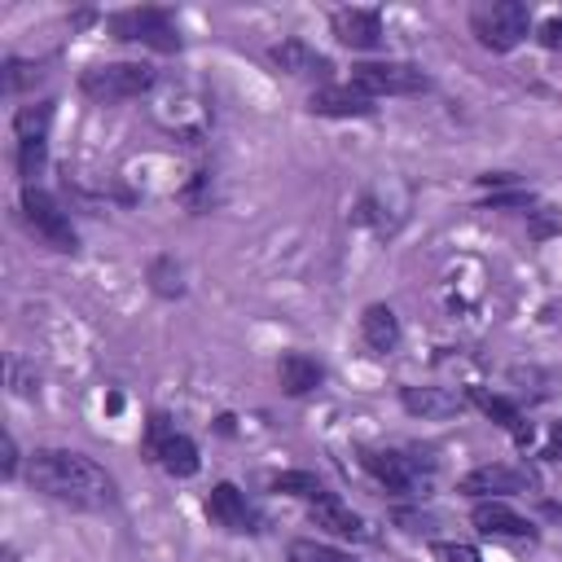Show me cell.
<instances>
[{
    "instance_id": "1",
    "label": "cell",
    "mask_w": 562,
    "mask_h": 562,
    "mask_svg": "<svg viewBox=\"0 0 562 562\" xmlns=\"http://www.w3.org/2000/svg\"><path fill=\"white\" fill-rule=\"evenodd\" d=\"M26 483L70 509H110L119 501L114 474L70 448H35L26 461Z\"/></svg>"
},
{
    "instance_id": "2",
    "label": "cell",
    "mask_w": 562,
    "mask_h": 562,
    "mask_svg": "<svg viewBox=\"0 0 562 562\" xmlns=\"http://www.w3.org/2000/svg\"><path fill=\"white\" fill-rule=\"evenodd\" d=\"M470 31L483 48L492 53H509L527 40L531 31V9L522 0H492V4H474L470 9Z\"/></svg>"
},
{
    "instance_id": "3",
    "label": "cell",
    "mask_w": 562,
    "mask_h": 562,
    "mask_svg": "<svg viewBox=\"0 0 562 562\" xmlns=\"http://www.w3.org/2000/svg\"><path fill=\"white\" fill-rule=\"evenodd\" d=\"M79 88H83V97H92L101 105H114V101H132V97L149 92L154 70L145 61H101V66H88L79 75Z\"/></svg>"
},
{
    "instance_id": "4",
    "label": "cell",
    "mask_w": 562,
    "mask_h": 562,
    "mask_svg": "<svg viewBox=\"0 0 562 562\" xmlns=\"http://www.w3.org/2000/svg\"><path fill=\"white\" fill-rule=\"evenodd\" d=\"M110 35L123 40V44H145V48H158V53H180V26L167 9H123V13H110Z\"/></svg>"
},
{
    "instance_id": "5",
    "label": "cell",
    "mask_w": 562,
    "mask_h": 562,
    "mask_svg": "<svg viewBox=\"0 0 562 562\" xmlns=\"http://www.w3.org/2000/svg\"><path fill=\"white\" fill-rule=\"evenodd\" d=\"M351 83L378 101V97H417L430 88V75L413 61H360L351 66Z\"/></svg>"
},
{
    "instance_id": "6",
    "label": "cell",
    "mask_w": 562,
    "mask_h": 562,
    "mask_svg": "<svg viewBox=\"0 0 562 562\" xmlns=\"http://www.w3.org/2000/svg\"><path fill=\"white\" fill-rule=\"evenodd\" d=\"M22 220L31 224V233L40 237V241H48L53 250H61V255H75L79 250V233H75V224H70V215L57 206V198L53 193H44V189H22Z\"/></svg>"
},
{
    "instance_id": "7",
    "label": "cell",
    "mask_w": 562,
    "mask_h": 562,
    "mask_svg": "<svg viewBox=\"0 0 562 562\" xmlns=\"http://www.w3.org/2000/svg\"><path fill=\"white\" fill-rule=\"evenodd\" d=\"M145 448H149V457H154V461H158V465H162L171 479H193V474H198V465H202V457H198V443H193L189 435L171 430L162 413H154V417H149V430H145Z\"/></svg>"
},
{
    "instance_id": "8",
    "label": "cell",
    "mask_w": 562,
    "mask_h": 562,
    "mask_svg": "<svg viewBox=\"0 0 562 562\" xmlns=\"http://www.w3.org/2000/svg\"><path fill=\"white\" fill-rule=\"evenodd\" d=\"M360 461H364V470L386 487V492H395V496H422L426 492V470H422V461L417 457H408V452H391V448H364L360 452Z\"/></svg>"
},
{
    "instance_id": "9",
    "label": "cell",
    "mask_w": 562,
    "mask_h": 562,
    "mask_svg": "<svg viewBox=\"0 0 562 562\" xmlns=\"http://www.w3.org/2000/svg\"><path fill=\"white\" fill-rule=\"evenodd\" d=\"M527 487H531V474L514 465H479L457 483V492L470 501H505L509 492H527Z\"/></svg>"
},
{
    "instance_id": "10",
    "label": "cell",
    "mask_w": 562,
    "mask_h": 562,
    "mask_svg": "<svg viewBox=\"0 0 562 562\" xmlns=\"http://www.w3.org/2000/svg\"><path fill=\"white\" fill-rule=\"evenodd\" d=\"M206 518H211L215 527H224V531H237V536L259 531V518H255L246 492L233 487V483H215V487H211V496H206Z\"/></svg>"
},
{
    "instance_id": "11",
    "label": "cell",
    "mask_w": 562,
    "mask_h": 562,
    "mask_svg": "<svg viewBox=\"0 0 562 562\" xmlns=\"http://www.w3.org/2000/svg\"><path fill=\"white\" fill-rule=\"evenodd\" d=\"M312 114H329V119H369L373 114V97L360 92L356 83H325L307 97Z\"/></svg>"
},
{
    "instance_id": "12",
    "label": "cell",
    "mask_w": 562,
    "mask_h": 562,
    "mask_svg": "<svg viewBox=\"0 0 562 562\" xmlns=\"http://www.w3.org/2000/svg\"><path fill=\"white\" fill-rule=\"evenodd\" d=\"M470 522L483 531V536H501V540H536V527L531 518H522L514 505L505 501H479Z\"/></svg>"
},
{
    "instance_id": "13",
    "label": "cell",
    "mask_w": 562,
    "mask_h": 562,
    "mask_svg": "<svg viewBox=\"0 0 562 562\" xmlns=\"http://www.w3.org/2000/svg\"><path fill=\"white\" fill-rule=\"evenodd\" d=\"M272 66L277 70H285V75H294V79H325L334 66H329V57L325 53H316L307 40H281V44H272Z\"/></svg>"
},
{
    "instance_id": "14",
    "label": "cell",
    "mask_w": 562,
    "mask_h": 562,
    "mask_svg": "<svg viewBox=\"0 0 562 562\" xmlns=\"http://www.w3.org/2000/svg\"><path fill=\"white\" fill-rule=\"evenodd\" d=\"M329 26H334L338 44L360 48V53L382 44V13H378V9H338Z\"/></svg>"
},
{
    "instance_id": "15",
    "label": "cell",
    "mask_w": 562,
    "mask_h": 562,
    "mask_svg": "<svg viewBox=\"0 0 562 562\" xmlns=\"http://www.w3.org/2000/svg\"><path fill=\"white\" fill-rule=\"evenodd\" d=\"M400 404L413 413V417H430V422H443V417H457L465 408V395L448 391V386H404L400 391Z\"/></svg>"
},
{
    "instance_id": "16",
    "label": "cell",
    "mask_w": 562,
    "mask_h": 562,
    "mask_svg": "<svg viewBox=\"0 0 562 562\" xmlns=\"http://www.w3.org/2000/svg\"><path fill=\"white\" fill-rule=\"evenodd\" d=\"M312 522L325 527V531H334V536H342V540H369V522L347 501H338L334 492H325L321 501H312Z\"/></svg>"
},
{
    "instance_id": "17",
    "label": "cell",
    "mask_w": 562,
    "mask_h": 562,
    "mask_svg": "<svg viewBox=\"0 0 562 562\" xmlns=\"http://www.w3.org/2000/svg\"><path fill=\"white\" fill-rule=\"evenodd\" d=\"M360 338L373 356H386L400 347V316L386 307V303H369L364 316H360Z\"/></svg>"
},
{
    "instance_id": "18",
    "label": "cell",
    "mask_w": 562,
    "mask_h": 562,
    "mask_svg": "<svg viewBox=\"0 0 562 562\" xmlns=\"http://www.w3.org/2000/svg\"><path fill=\"white\" fill-rule=\"evenodd\" d=\"M277 378H281L285 395H307V391H316L325 382V369L303 351H285L281 364H277Z\"/></svg>"
},
{
    "instance_id": "19",
    "label": "cell",
    "mask_w": 562,
    "mask_h": 562,
    "mask_svg": "<svg viewBox=\"0 0 562 562\" xmlns=\"http://www.w3.org/2000/svg\"><path fill=\"white\" fill-rule=\"evenodd\" d=\"M470 400H474L492 422H501V426L514 435V443H518V448H527V443H531V426L522 422V413H518L505 395H492V391H483V386H470Z\"/></svg>"
},
{
    "instance_id": "20",
    "label": "cell",
    "mask_w": 562,
    "mask_h": 562,
    "mask_svg": "<svg viewBox=\"0 0 562 562\" xmlns=\"http://www.w3.org/2000/svg\"><path fill=\"white\" fill-rule=\"evenodd\" d=\"M48 123H53V101H31L13 114V136L18 140H48Z\"/></svg>"
},
{
    "instance_id": "21",
    "label": "cell",
    "mask_w": 562,
    "mask_h": 562,
    "mask_svg": "<svg viewBox=\"0 0 562 562\" xmlns=\"http://www.w3.org/2000/svg\"><path fill=\"white\" fill-rule=\"evenodd\" d=\"M272 492L303 496V501H321V496H325L321 479H316V474H307V470H281V474H272Z\"/></svg>"
},
{
    "instance_id": "22",
    "label": "cell",
    "mask_w": 562,
    "mask_h": 562,
    "mask_svg": "<svg viewBox=\"0 0 562 562\" xmlns=\"http://www.w3.org/2000/svg\"><path fill=\"white\" fill-rule=\"evenodd\" d=\"M149 285H154L162 299L184 294V272H180V263H176L171 255H158V259L149 263Z\"/></svg>"
},
{
    "instance_id": "23",
    "label": "cell",
    "mask_w": 562,
    "mask_h": 562,
    "mask_svg": "<svg viewBox=\"0 0 562 562\" xmlns=\"http://www.w3.org/2000/svg\"><path fill=\"white\" fill-rule=\"evenodd\" d=\"M290 562H351L342 549L321 544V540H294L290 544Z\"/></svg>"
},
{
    "instance_id": "24",
    "label": "cell",
    "mask_w": 562,
    "mask_h": 562,
    "mask_svg": "<svg viewBox=\"0 0 562 562\" xmlns=\"http://www.w3.org/2000/svg\"><path fill=\"white\" fill-rule=\"evenodd\" d=\"M35 79H40V66L35 61H26V57H9L4 61V92H22Z\"/></svg>"
},
{
    "instance_id": "25",
    "label": "cell",
    "mask_w": 562,
    "mask_h": 562,
    "mask_svg": "<svg viewBox=\"0 0 562 562\" xmlns=\"http://www.w3.org/2000/svg\"><path fill=\"white\" fill-rule=\"evenodd\" d=\"M430 558H435V562H483L479 549L457 544V540H435V544H430Z\"/></svg>"
},
{
    "instance_id": "26",
    "label": "cell",
    "mask_w": 562,
    "mask_h": 562,
    "mask_svg": "<svg viewBox=\"0 0 562 562\" xmlns=\"http://www.w3.org/2000/svg\"><path fill=\"white\" fill-rule=\"evenodd\" d=\"M540 44L553 48V53H562V18H549V22L540 26Z\"/></svg>"
},
{
    "instance_id": "27",
    "label": "cell",
    "mask_w": 562,
    "mask_h": 562,
    "mask_svg": "<svg viewBox=\"0 0 562 562\" xmlns=\"http://www.w3.org/2000/svg\"><path fill=\"white\" fill-rule=\"evenodd\" d=\"M395 522H400L404 531H430V518H426V514H408V509H400Z\"/></svg>"
},
{
    "instance_id": "28",
    "label": "cell",
    "mask_w": 562,
    "mask_h": 562,
    "mask_svg": "<svg viewBox=\"0 0 562 562\" xmlns=\"http://www.w3.org/2000/svg\"><path fill=\"white\" fill-rule=\"evenodd\" d=\"M0 470L4 474H18V443H13V435H4V461H0Z\"/></svg>"
},
{
    "instance_id": "29",
    "label": "cell",
    "mask_w": 562,
    "mask_h": 562,
    "mask_svg": "<svg viewBox=\"0 0 562 562\" xmlns=\"http://www.w3.org/2000/svg\"><path fill=\"white\" fill-rule=\"evenodd\" d=\"M540 457H562V422H553L549 443H544V452H540Z\"/></svg>"
}]
</instances>
